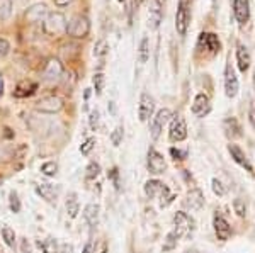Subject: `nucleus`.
I'll use <instances>...</instances> for the list:
<instances>
[{"label":"nucleus","instance_id":"obj_1","mask_svg":"<svg viewBox=\"0 0 255 253\" xmlns=\"http://www.w3.org/2000/svg\"><path fill=\"white\" fill-rule=\"evenodd\" d=\"M41 29L49 38H58L61 34H67L68 20L63 12H49L41 22Z\"/></svg>","mask_w":255,"mask_h":253},{"label":"nucleus","instance_id":"obj_2","mask_svg":"<svg viewBox=\"0 0 255 253\" xmlns=\"http://www.w3.org/2000/svg\"><path fill=\"white\" fill-rule=\"evenodd\" d=\"M192 12H191V2L189 0H179L175 12V31L179 32V36H186L191 26Z\"/></svg>","mask_w":255,"mask_h":253},{"label":"nucleus","instance_id":"obj_3","mask_svg":"<svg viewBox=\"0 0 255 253\" xmlns=\"http://www.w3.org/2000/svg\"><path fill=\"white\" fill-rule=\"evenodd\" d=\"M90 32V20L87 15H73L68 22L67 34L73 39H85Z\"/></svg>","mask_w":255,"mask_h":253},{"label":"nucleus","instance_id":"obj_4","mask_svg":"<svg viewBox=\"0 0 255 253\" xmlns=\"http://www.w3.org/2000/svg\"><path fill=\"white\" fill-rule=\"evenodd\" d=\"M174 231L177 233L179 238H187L192 236V233L196 231V221L194 218H191L187 213L184 211H177L174 216Z\"/></svg>","mask_w":255,"mask_h":253},{"label":"nucleus","instance_id":"obj_5","mask_svg":"<svg viewBox=\"0 0 255 253\" xmlns=\"http://www.w3.org/2000/svg\"><path fill=\"white\" fill-rule=\"evenodd\" d=\"M197 50L206 51L211 56H215L221 50V43L215 32H201L197 39Z\"/></svg>","mask_w":255,"mask_h":253},{"label":"nucleus","instance_id":"obj_6","mask_svg":"<svg viewBox=\"0 0 255 253\" xmlns=\"http://www.w3.org/2000/svg\"><path fill=\"white\" fill-rule=\"evenodd\" d=\"M172 117V111L170 109H160V111L151 117L150 122V134H151V140H158L160 134H162L163 128Z\"/></svg>","mask_w":255,"mask_h":253},{"label":"nucleus","instance_id":"obj_7","mask_svg":"<svg viewBox=\"0 0 255 253\" xmlns=\"http://www.w3.org/2000/svg\"><path fill=\"white\" fill-rule=\"evenodd\" d=\"M36 111L43 114H56L63 109V99L58 95H46L36 102Z\"/></svg>","mask_w":255,"mask_h":253},{"label":"nucleus","instance_id":"obj_8","mask_svg":"<svg viewBox=\"0 0 255 253\" xmlns=\"http://www.w3.org/2000/svg\"><path fill=\"white\" fill-rule=\"evenodd\" d=\"M146 167H148V172L153 173V175H160L167 170V162L163 158L162 153H158L157 150L151 146L148 150V157H146Z\"/></svg>","mask_w":255,"mask_h":253},{"label":"nucleus","instance_id":"obj_9","mask_svg":"<svg viewBox=\"0 0 255 253\" xmlns=\"http://www.w3.org/2000/svg\"><path fill=\"white\" fill-rule=\"evenodd\" d=\"M238 88H240V84H238V77L235 73V68L232 67V63H228L225 67V93L230 99H235L238 95Z\"/></svg>","mask_w":255,"mask_h":253},{"label":"nucleus","instance_id":"obj_10","mask_svg":"<svg viewBox=\"0 0 255 253\" xmlns=\"http://www.w3.org/2000/svg\"><path fill=\"white\" fill-rule=\"evenodd\" d=\"M49 14L46 3H32L31 7H27V10L24 12V20L26 24H38L43 22L44 17Z\"/></svg>","mask_w":255,"mask_h":253},{"label":"nucleus","instance_id":"obj_11","mask_svg":"<svg viewBox=\"0 0 255 253\" xmlns=\"http://www.w3.org/2000/svg\"><path fill=\"white\" fill-rule=\"evenodd\" d=\"M63 77V65L58 58H49L44 65L43 70V79L53 84V82H58Z\"/></svg>","mask_w":255,"mask_h":253},{"label":"nucleus","instance_id":"obj_12","mask_svg":"<svg viewBox=\"0 0 255 253\" xmlns=\"http://www.w3.org/2000/svg\"><path fill=\"white\" fill-rule=\"evenodd\" d=\"M168 138L174 143H180L187 138V124L186 119L180 116H175L174 119L170 121V131H168Z\"/></svg>","mask_w":255,"mask_h":253},{"label":"nucleus","instance_id":"obj_13","mask_svg":"<svg viewBox=\"0 0 255 253\" xmlns=\"http://www.w3.org/2000/svg\"><path fill=\"white\" fill-rule=\"evenodd\" d=\"M155 111V99L150 95V93L143 92L141 97H139V104H138V117L141 122H146L153 116Z\"/></svg>","mask_w":255,"mask_h":253},{"label":"nucleus","instance_id":"obj_14","mask_svg":"<svg viewBox=\"0 0 255 253\" xmlns=\"http://www.w3.org/2000/svg\"><path fill=\"white\" fill-rule=\"evenodd\" d=\"M228 153L232 155V160L235 162L237 165H240L242 169H245L250 175H254V173H255V172H254L252 163H250V160L247 158L245 152L240 148V146L235 145V143H230V145H228Z\"/></svg>","mask_w":255,"mask_h":253},{"label":"nucleus","instance_id":"obj_15","mask_svg":"<svg viewBox=\"0 0 255 253\" xmlns=\"http://www.w3.org/2000/svg\"><path fill=\"white\" fill-rule=\"evenodd\" d=\"M163 20V7L160 0H151L148 9V27L151 31H157Z\"/></svg>","mask_w":255,"mask_h":253},{"label":"nucleus","instance_id":"obj_16","mask_svg":"<svg viewBox=\"0 0 255 253\" xmlns=\"http://www.w3.org/2000/svg\"><path fill=\"white\" fill-rule=\"evenodd\" d=\"M211 111V100L206 93H197L194 97V102L191 105V112L196 117H204L206 114Z\"/></svg>","mask_w":255,"mask_h":253},{"label":"nucleus","instance_id":"obj_17","mask_svg":"<svg viewBox=\"0 0 255 253\" xmlns=\"http://www.w3.org/2000/svg\"><path fill=\"white\" fill-rule=\"evenodd\" d=\"M213 226H215V233L218 236V240L226 242V240L232 238V226H230V223L221 214L216 213L213 216Z\"/></svg>","mask_w":255,"mask_h":253},{"label":"nucleus","instance_id":"obj_18","mask_svg":"<svg viewBox=\"0 0 255 253\" xmlns=\"http://www.w3.org/2000/svg\"><path fill=\"white\" fill-rule=\"evenodd\" d=\"M184 206L189 211H199L204 206V194L201 189H191L184 199Z\"/></svg>","mask_w":255,"mask_h":253},{"label":"nucleus","instance_id":"obj_19","mask_svg":"<svg viewBox=\"0 0 255 253\" xmlns=\"http://www.w3.org/2000/svg\"><path fill=\"white\" fill-rule=\"evenodd\" d=\"M233 14L238 24H247L250 19V0H233Z\"/></svg>","mask_w":255,"mask_h":253},{"label":"nucleus","instance_id":"obj_20","mask_svg":"<svg viewBox=\"0 0 255 253\" xmlns=\"http://www.w3.org/2000/svg\"><path fill=\"white\" fill-rule=\"evenodd\" d=\"M39 85L36 84V82L32 80H22L17 84V87H15L14 90V97L15 99H27V97L34 95L36 90H38Z\"/></svg>","mask_w":255,"mask_h":253},{"label":"nucleus","instance_id":"obj_21","mask_svg":"<svg viewBox=\"0 0 255 253\" xmlns=\"http://www.w3.org/2000/svg\"><path fill=\"white\" fill-rule=\"evenodd\" d=\"M36 194L39 195L41 199H44L46 202L49 204H55L56 199H58V187L51 185V183H39V185H36Z\"/></svg>","mask_w":255,"mask_h":253},{"label":"nucleus","instance_id":"obj_22","mask_svg":"<svg viewBox=\"0 0 255 253\" xmlns=\"http://www.w3.org/2000/svg\"><path fill=\"white\" fill-rule=\"evenodd\" d=\"M237 65H238V70L242 73H247L250 70V65H252V56H250L249 50L244 44H238L237 46Z\"/></svg>","mask_w":255,"mask_h":253},{"label":"nucleus","instance_id":"obj_23","mask_svg":"<svg viewBox=\"0 0 255 253\" xmlns=\"http://www.w3.org/2000/svg\"><path fill=\"white\" fill-rule=\"evenodd\" d=\"M165 189H167V185L163 182H160V180H148L146 183H145V195L148 199H157V197H160L163 192H165Z\"/></svg>","mask_w":255,"mask_h":253},{"label":"nucleus","instance_id":"obj_24","mask_svg":"<svg viewBox=\"0 0 255 253\" xmlns=\"http://www.w3.org/2000/svg\"><path fill=\"white\" fill-rule=\"evenodd\" d=\"M99 213H101V207L99 204H87L84 209V219L87 221L90 228H96L99 223Z\"/></svg>","mask_w":255,"mask_h":253},{"label":"nucleus","instance_id":"obj_25","mask_svg":"<svg viewBox=\"0 0 255 253\" xmlns=\"http://www.w3.org/2000/svg\"><path fill=\"white\" fill-rule=\"evenodd\" d=\"M150 60V41L145 36L139 41V46H138V61L141 65H145L146 61Z\"/></svg>","mask_w":255,"mask_h":253},{"label":"nucleus","instance_id":"obj_26","mask_svg":"<svg viewBox=\"0 0 255 253\" xmlns=\"http://www.w3.org/2000/svg\"><path fill=\"white\" fill-rule=\"evenodd\" d=\"M223 128L228 136H242V129H240V124H238V121L235 119V117H228V119L223 121Z\"/></svg>","mask_w":255,"mask_h":253},{"label":"nucleus","instance_id":"obj_27","mask_svg":"<svg viewBox=\"0 0 255 253\" xmlns=\"http://www.w3.org/2000/svg\"><path fill=\"white\" fill-rule=\"evenodd\" d=\"M177 242H179V236H177L175 231H170L165 240H163V247H162V253H172L177 248Z\"/></svg>","mask_w":255,"mask_h":253},{"label":"nucleus","instance_id":"obj_28","mask_svg":"<svg viewBox=\"0 0 255 253\" xmlns=\"http://www.w3.org/2000/svg\"><path fill=\"white\" fill-rule=\"evenodd\" d=\"M14 12V0H0V20H7Z\"/></svg>","mask_w":255,"mask_h":253},{"label":"nucleus","instance_id":"obj_29","mask_svg":"<svg viewBox=\"0 0 255 253\" xmlns=\"http://www.w3.org/2000/svg\"><path fill=\"white\" fill-rule=\"evenodd\" d=\"M38 247L43 250V253H60L58 243H56V240H53V238H46L44 242H39Z\"/></svg>","mask_w":255,"mask_h":253},{"label":"nucleus","instance_id":"obj_30","mask_svg":"<svg viewBox=\"0 0 255 253\" xmlns=\"http://www.w3.org/2000/svg\"><path fill=\"white\" fill-rule=\"evenodd\" d=\"M99 175H101V165H99L97 162H90L87 165V169H85V178H87V180H94Z\"/></svg>","mask_w":255,"mask_h":253},{"label":"nucleus","instance_id":"obj_31","mask_svg":"<svg viewBox=\"0 0 255 253\" xmlns=\"http://www.w3.org/2000/svg\"><path fill=\"white\" fill-rule=\"evenodd\" d=\"M41 173L46 175V177H55L58 173V163L56 162H46L41 165Z\"/></svg>","mask_w":255,"mask_h":253},{"label":"nucleus","instance_id":"obj_32","mask_svg":"<svg viewBox=\"0 0 255 253\" xmlns=\"http://www.w3.org/2000/svg\"><path fill=\"white\" fill-rule=\"evenodd\" d=\"M111 143H113V146H119L125 140V128L123 126H118V128H114V131L111 133Z\"/></svg>","mask_w":255,"mask_h":253},{"label":"nucleus","instance_id":"obj_33","mask_svg":"<svg viewBox=\"0 0 255 253\" xmlns=\"http://www.w3.org/2000/svg\"><path fill=\"white\" fill-rule=\"evenodd\" d=\"M2 238H3V242H5L7 247H14L15 245V233H14V230L9 226H3L2 228Z\"/></svg>","mask_w":255,"mask_h":253},{"label":"nucleus","instance_id":"obj_34","mask_svg":"<svg viewBox=\"0 0 255 253\" xmlns=\"http://www.w3.org/2000/svg\"><path fill=\"white\" fill-rule=\"evenodd\" d=\"M94 88H96V93L97 95H101L102 90H104V85H106V77H104V73H101V72H97L96 75H94Z\"/></svg>","mask_w":255,"mask_h":253},{"label":"nucleus","instance_id":"obj_35","mask_svg":"<svg viewBox=\"0 0 255 253\" xmlns=\"http://www.w3.org/2000/svg\"><path fill=\"white\" fill-rule=\"evenodd\" d=\"M89 126L92 131H97L99 126H101V112H99V109H94V111H90L89 114Z\"/></svg>","mask_w":255,"mask_h":253},{"label":"nucleus","instance_id":"obj_36","mask_svg":"<svg viewBox=\"0 0 255 253\" xmlns=\"http://www.w3.org/2000/svg\"><path fill=\"white\" fill-rule=\"evenodd\" d=\"M67 213L70 218H77V214L80 213V204L77 199H68L67 201Z\"/></svg>","mask_w":255,"mask_h":253},{"label":"nucleus","instance_id":"obj_37","mask_svg":"<svg viewBox=\"0 0 255 253\" xmlns=\"http://www.w3.org/2000/svg\"><path fill=\"white\" fill-rule=\"evenodd\" d=\"M108 50H109V44L106 43V39H99L96 46H94V56L101 58V56H104L108 53Z\"/></svg>","mask_w":255,"mask_h":253},{"label":"nucleus","instance_id":"obj_38","mask_svg":"<svg viewBox=\"0 0 255 253\" xmlns=\"http://www.w3.org/2000/svg\"><path fill=\"white\" fill-rule=\"evenodd\" d=\"M211 189H213V192H215L218 197H223V195L226 194V187L223 185V182L220 180V178H213L211 180Z\"/></svg>","mask_w":255,"mask_h":253},{"label":"nucleus","instance_id":"obj_39","mask_svg":"<svg viewBox=\"0 0 255 253\" xmlns=\"http://www.w3.org/2000/svg\"><path fill=\"white\" fill-rule=\"evenodd\" d=\"M9 207H10V211L14 214H17V213H20V201H19V195L15 194V192H10L9 194Z\"/></svg>","mask_w":255,"mask_h":253},{"label":"nucleus","instance_id":"obj_40","mask_svg":"<svg viewBox=\"0 0 255 253\" xmlns=\"http://www.w3.org/2000/svg\"><path fill=\"white\" fill-rule=\"evenodd\" d=\"M96 148V138H87L84 143H82L80 146V153L84 155V157H87V155L92 152V150Z\"/></svg>","mask_w":255,"mask_h":253},{"label":"nucleus","instance_id":"obj_41","mask_svg":"<svg viewBox=\"0 0 255 253\" xmlns=\"http://www.w3.org/2000/svg\"><path fill=\"white\" fill-rule=\"evenodd\" d=\"M175 199V195L170 192V189H165V192H163L162 195H160V207H167L168 204H172V201Z\"/></svg>","mask_w":255,"mask_h":253},{"label":"nucleus","instance_id":"obj_42","mask_svg":"<svg viewBox=\"0 0 255 253\" xmlns=\"http://www.w3.org/2000/svg\"><path fill=\"white\" fill-rule=\"evenodd\" d=\"M233 209H235V213L240 216V218H245L247 216V206L242 199H235V201H233Z\"/></svg>","mask_w":255,"mask_h":253},{"label":"nucleus","instance_id":"obj_43","mask_svg":"<svg viewBox=\"0 0 255 253\" xmlns=\"http://www.w3.org/2000/svg\"><path fill=\"white\" fill-rule=\"evenodd\" d=\"M170 155L174 157L175 162H184L187 158L189 152L187 150H180V148H170Z\"/></svg>","mask_w":255,"mask_h":253},{"label":"nucleus","instance_id":"obj_44","mask_svg":"<svg viewBox=\"0 0 255 253\" xmlns=\"http://www.w3.org/2000/svg\"><path fill=\"white\" fill-rule=\"evenodd\" d=\"M108 178L114 183V187H116V189L119 190V185H121V182H119V172H118V169L111 170V172L108 173Z\"/></svg>","mask_w":255,"mask_h":253},{"label":"nucleus","instance_id":"obj_45","mask_svg":"<svg viewBox=\"0 0 255 253\" xmlns=\"http://www.w3.org/2000/svg\"><path fill=\"white\" fill-rule=\"evenodd\" d=\"M10 51V43L5 38H0V56H5Z\"/></svg>","mask_w":255,"mask_h":253},{"label":"nucleus","instance_id":"obj_46","mask_svg":"<svg viewBox=\"0 0 255 253\" xmlns=\"http://www.w3.org/2000/svg\"><path fill=\"white\" fill-rule=\"evenodd\" d=\"M249 121L252 124V128L255 129V100L250 104V111H249Z\"/></svg>","mask_w":255,"mask_h":253},{"label":"nucleus","instance_id":"obj_47","mask_svg":"<svg viewBox=\"0 0 255 253\" xmlns=\"http://www.w3.org/2000/svg\"><path fill=\"white\" fill-rule=\"evenodd\" d=\"M20 250H22V253H32L29 243H27L26 238H22V242H20Z\"/></svg>","mask_w":255,"mask_h":253},{"label":"nucleus","instance_id":"obj_48","mask_svg":"<svg viewBox=\"0 0 255 253\" xmlns=\"http://www.w3.org/2000/svg\"><path fill=\"white\" fill-rule=\"evenodd\" d=\"M60 253H73V247H72V245H68V243L61 245Z\"/></svg>","mask_w":255,"mask_h":253},{"label":"nucleus","instance_id":"obj_49","mask_svg":"<svg viewBox=\"0 0 255 253\" xmlns=\"http://www.w3.org/2000/svg\"><path fill=\"white\" fill-rule=\"evenodd\" d=\"M72 2H73V0H55V5L56 7H67Z\"/></svg>","mask_w":255,"mask_h":253},{"label":"nucleus","instance_id":"obj_50","mask_svg":"<svg viewBox=\"0 0 255 253\" xmlns=\"http://www.w3.org/2000/svg\"><path fill=\"white\" fill-rule=\"evenodd\" d=\"M82 253H94V243H92V242H89V243L84 247V250H82Z\"/></svg>","mask_w":255,"mask_h":253},{"label":"nucleus","instance_id":"obj_51","mask_svg":"<svg viewBox=\"0 0 255 253\" xmlns=\"http://www.w3.org/2000/svg\"><path fill=\"white\" fill-rule=\"evenodd\" d=\"M3 95V77L0 75V97Z\"/></svg>","mask_w":255,"mask_h":253},{"label":"nucleus","instance_id":"obj_52","mask_svg":"<svg viewBox=\"0 0 255 253\" xmlns=\"http://www.w3.org/2000/svg\"><path fill=\"white\" fill-rule=\"evenodd\" d=\"M186 253H197V252H196V250H187Z\"/></svg>","mask_w":255,"mask_h":253},{"label":"nucleus","instance_id":"obj_53","mask_svg":"<svg viewBox=\"0 0 255 253\" xmlns=\"http://www.w3.org/2000/svg\"><path fill=\"white\" fill-rule=\"evenodd\" d=\"M254 90H255V73H254Z\"/></svg>","mask_w":255,"mask_h":253},{"label":"nucleus","instance_id":"obj_54","mask_svg":"<svg viewBox=\"0 0 255 253\" xmlns=\"http://www.w3.org/2000/svg\"><path fill=\"white\" fill-rule=\"evenodd\" d=\"M102 253H109V252H108V248H104V250H102Z\"/></svg>","mask_w":255,"mask_h":253}]
</instances>
